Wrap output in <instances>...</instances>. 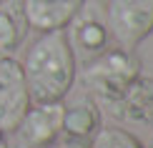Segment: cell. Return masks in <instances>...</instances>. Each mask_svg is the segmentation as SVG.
Here are the masks:
<instances>
[{"label": "cell", "mask_w": 153, "mask_h": 148, "mask_svg": "<svg viewBox=\"0 0 153 148\" xmlns=\"http://www.w3.org/2000/svg\"><path fill=\"white\" fill-rule=\"evenodd\" d=\"M5 3H8V0H0V8H3V5H5Z\"/></svg>", "instance_id": "9a60e30c"}, {"label": "cell", "mask_w": 153, "mask_h": 148, "mask_svg": "<svg viewBox=\"0 0 153 148\" xmlns=\"http://www.w3.org/2000/svg\"><path fill=\"white\" fill-rule=\"evenodd\" d=\"M30 93L25 86L23 65L13 55L0 58V131L13 133L30 108Z\"/></svg>", "instance_id": "5b68a950"}, {"label": "cell", "mask_w": 153, "mask_h": 148, "mask_svg": "<svg viewBox=\"0 0 153 148\" xmlns=\"http://www.w3.org/2000/svg\"><path fill=\"white\" fill-rule=\"evenodd\" d=\"M98 108L120 123H153V80L141 75L120 95L100 103Z\"/></svg>", "instance_id": "52a82bcc"}, {"label": "cell", "mask_w": 153, "mask_h": 148, "mask_svg": "<svg viewBox=\"0 0 153 148\" xmlns=\"http://www.w3.org/2000/svg\"><path fill=\"white\" fill-rule=\"evenodd\" d=\"M20 65L30 100L60 103L75 83L78 58L73 55L65 30H50L40 33V38L28 48V55Z\"/></svg>", "instance_id": "6da1fadb"}, {"label": "cell", "mask_w": 153, "mask_h": 148, "mask_svg": "<svg viewBox=\"0 0 153 148\" xmlns=\"http://www.w3.org/2000/svg\"><path fill=\"white\" fill-rule=\"evenodd\" d=\"M0 148H8V143H5V133L0 131Z\"/></svg>", "instance_id": "4fadbf2b"}, {"label": "cell", "mask_w": 153, "mask_h": 148, "mask_svg": "<svg viewBox=\"0 0 153 148\" xmlns=\"http://www.w3.org/2000/svg\"><path fill=\"white\" fill-rule=\"evenodd\" d=\"M85 0H23V15L28 20V28L38 33L50 30H65L73 15L83 8Z\"/></svg>", "instance_id": "ba28073f"}, {"label": "cell", "mask_w": 153, "mask_h": 148, "mask_svg": "<svg viewBox=\"0 0 153 148\" xmlns=\"http://www.w3.org/2000/svg\"><path fill=\"white\" fill-rule=\"evenodd\" d=\"M143 148H153V136H151V138H148V143H146V146H143Z\"/></svg>", "instance_id": "5bb4252c"}, {"label": "cell", "mask_w": 153, "mask_h": 148, "mask_svg": "<svg viewBox=\"0 0 153 148\" xmlns=\"http://www.w3.org/2000/svg\"><path fill=\"white\" fill-rule=\"evenodd\" d=\"M141 75H143V63L136 55V50L116 45V48H105L103 53L85 60L80 80L88 95L95 100V106H100V103L120 95Z\"/></svg>", "instance_id": "7a4b0ae2"}, {"label": "cell", "mask_w": 153, "mask_h": 148, "mask_svg": "<svg viewBox=\"0 0 153 148\" xmlns=\"http://www.w3.org/2000/svg\"><path fill=\"white\" fill-rule=\"evenodd\" d=\"M88 148H143V143L138 141L133 133L123 131V128H98V133L91 138Z\"/></svg>", "instance_id": "8fae6325"}, {"label": "cell", "mask_w": 153, "mask_h": 148, "mask_svg": "<svg viewBox=\"0 0 153 148\" xmlns=\"http://www.w3.org/2000/svg\"><path fill=\"white\" fill-rule=\"evenodd\" d=\"M20 148H43L63 136V100L60 103H30L28 113L13 131Z\"/></svg>", "instance_id": "8992f818"}, {"label": "cell", "mask_w": 153, "mask_h": 148, "mask_svg": "<svg viewBox=\"0 0 153 148\" xmlns=\"http://www.w3.org/2000/svg\"><path fill=\"white\" fill-rule=\"evenodd\" d=\"M100 128V108L95 106L91 95L73 100L71 106H63V136L91 141Z\"/></svg>", "instance_id": "9c48e42d"}, {"label": "cell", "mask_w": 153, "mask_h": 148, "mask_svg": "<svg viewBox=\"0 0 153 148\" xmlns=\"http://www.w3.org/2000/svg\"><path fill=\"white\" fill-rule=\"evenodd\" d=\"M28 20L23 15L20 5H10V8H0V58L13 55L23 45L28 38Z\"/></svg>", "instance_id": "30bf717a"}, {"label": "cell", "mask_w": 153, "mask_h": 148, "mask_svg": "<svg viewBox=\"0 0 153 148\" xmlns=\"http://www.w3.org/2000/svg\"><path fill=\"white\" fill-rule=\"evenodd\" d=\"M105 20L116 45L133 50L153 33V0H111Z\"/></svg>", "instance_id": "3957f363"}, {"label": "cell", "mask_w": 153, "mask_h": 148, "mask_svg": "<svg viewBox=\"0 0 153 148\" xmlns=\"http://www.w3.org/2000/svg\"><path fill=\"white\" fill-rule=\"evenodd\" d=\"M43 148H88V143H85V141H78V138L60 136V138H55L53 143H48V146H43Z\"/></svg>", "instance_id": "7c38bea8"}, {"label": "cell", "mask_w": 153, "mask_h": 148, "mask_svg": "<svg viewBox=\"0 0 153 148\" xmlns=\"http://www.w3.org/2000/svg\"><path fill=\"white\" fill-rule=\"evenodd\" d=\"M68 43L73 48L75 58H83V63L103 53L105 48H111V30H108L105 20V5L98 0H85L83 8L73 15V20L68 23Z\"/></svg>", "instance_id": "277c9868"}]
</instances>
